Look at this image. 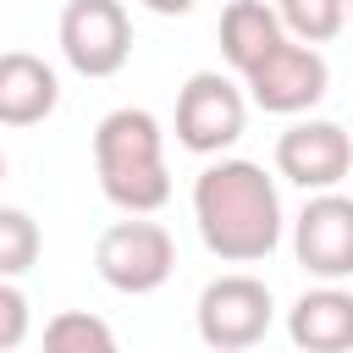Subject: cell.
<instances>
[{
    "label": "cell",
    "instance_id": "1",
    "mask_svg": "<svg viewBox=\"0 0 353 353\" xmlns=\"http://www.w3.org/2000/svg\"><path fill=\"white\" fill-rule=\"evenodd\" d=\"M193 221L215 259H226V265L270 259V248L281 243L276 182L254 160H215L193 182Z\"/></svg>",
    "mask_w": 353,
    "mask_h": 353
},
{
    "label": "cell",
    "instance_id": "2",
    "mask_svg": "<svg viewBox=\"0 0 353 353\" xmlns=\"http://www.w3.org/2000/svg\"><path fill=\"white\" fill-rule=\"evenodd\" d=\"M94 176L99 193L127 215H154L171 199L165 132L143 105H121L94 127Z\"/></svg>",
    "mask_w": 353,
    "mask_h": 353
},
{
    "label": "cell",
    "instance_id": "3",
    "mask_svg": "<svg viewBox=\"0 0 353 353\" xmlns=\"http://www.w3.org/2000/svg\"><path fill=\"white\" fill-rule=\"evenodd\" d=\"M94 270H99L105 287H116V292H127V298H143V292H154V287L171 281V270H176V243H171V232H165L160 221L132 215V221H116V226L99 232V243H94Z\"/></svg>",
    "mask_w": 353,
    "mask_h": 353
},
{
    "label": "cell",
    "instance_id": "4",
    "mask_svg": "<svg viewBox=\"0 0 353 353\" xmlns=\"http://www.w3.org/2000/svg\"><path fill=\"white\" fill-rule=\"evenodd\" d=\"M199 336L210 353H248L254 342H265L270 320H276V298L259 276H215L204 292H199Z\"/></svg>",
    "mask_w": 353,
    "mask_h": 353
},
{
    "label": "cell",
    "instance_id": "5",
    "mask_svg": "<svg viewBox=\"0 0 353 353\" xmlns=\"http://www.w3.org/2000/svg\"><path fill=\"white\" fill-rule=\"evenodd\" d=\"M61 55L83 77H116L132 55V22L121 0H66L61 11Z\"/></svg>",
    "mask_w": 353,
    "mask_h": 353
},
{
    "label": "cell",
    "instance_id": "6",
    "mask_svg": "<svg viewBox=\"0 0 353 353\" xmlns=\"http://www.w3.org/2000/svg\"><path fill=\"white\" fill-rule=\"evenodd\" d=\"M248 99L232 77L221 72H193L176 94V143L193 154H221L243 138Z\"/></svg>",
    "mask_w": 353,
    "mask_h": 353
},
{
    "label": "cell",
    "instance_id": "7",
    "mask_svg": "<svg viewBox=\"0 0 353 353\" xmlns=\"http://www.w3.org/2000/svg\"><path fill=\"white\" fill-rule=\"evenodd\" d=\"M248 99L270 116H303L325 99V83H331V66L314 44H298V39H281L248 77Z\"/></svg>",
    "mask_w": 353,
    "mask_h": 353
},
{
    "label": "cell",
    "instance_id": "8",
    "mask_svg": "<svg viewBox=\"0 0 353 353\" xmlns=\"http://www.w3.org/2000/svg\"><path fill=\"white\" fill-rule=\"evenodd\" d=\"M292 254L325 287L353 276V199L347 193H314L303 204V215L292 221Z\"/></svg>",
    "mask_w": 353,
    "mask_h": 353
},
{
    "label": "cell",
    "instance_id": "9",
    "mask_svg": "<svg viewBox=\"0 0 353 353\" xmlns=\"http://www.w3.org/2000/svg\"><path fill=\"white\" fill-rule=\"evenodd\" d=\"M276 171L303 193H336V182L353 171V138L336 121H292L276 138Z\"/></svg>",
    "mask_w": 353,
    "mask_h": 353
},
{
    "label": "cell",
    "instance_id": "10",
    "mask_svg": "<svg viewBox=\"0 0 353 353\" xmlns=\"http://www.w3.org/2000/svg\"><path fill=\"white\" fill-rule=\"evenodd\" d=\"M61 105V77L28 50L0 55V127H39Z\"/></svg>",
    "mask_w": 353,
    "mask_h": 353
},
{
    "label": "cell",
    "instance_id": "11",
    "mask_svg": "<svg viewBox=\"0 0 353 353\" xmlns=\"http://www.w3.org/2000/svg\"><path fill=\"white\" fill-rule=\"evenodd\" d=\"M287 336L298 353H347L353 347V292L309 287L287 309Z\"/></svg>",
    "mask_w": 353,
    "mask_h": 353
},
{
    "label": "cell",
    "instance_id": "12",
    "mask_svg": "<svg viewBox=\"0 0 353 353\" xmlns=\"http://www.w3.org/2000/svg\"><path fill=\"white\" fill-rule=\"evenodd\" d=\"M281 39H287V28H281L276 6H265V0H232V6L221 11V55H226L232 72H243V77H248Z\"/></svg>",
    "mask_w": 353,
    "mask_h": 353
},
{
    "label": "cell",
    "instance_id": "13",
    "mask_svg": "<svg viewBox=\"0 0 353 353\" xmlns=\"http://www.w3.org/2000/svg\"><path fill=\"white\" fill-rule=\"evenodd\" d=\"M44 353H121L116 331L88 309H61L44 325Z\"/></svg>",
    "mask_w": 353,
    "mask_h": 353
},
{
    "label": "cell",
    "instance_id": "14",
    "mask_svg": "<svg viewBox=\"0 0 353 353\" xmlns=\"http://www.w3.org/2000/svg\"><path fill=\"white\" fill-rule=\"evenodd\" d=\"M276 17L298 44H325L347 28V0H276Z\"/></svg>",
    "mask_w": 353,
    "mask_h": 353
},
{
    "label": "cell",
    "instance_id": "15",
    "mask_svg": "<svg viewBox=\"0 0 353 353\" xmlns=\"http://www.w3.org/2000/svg\"><path fill=\"white\" fill-rule=\"evenodd\" d=\"M39 248H44L39 221L28 210H17V204H0V281H17L22 270H33Z\"/></svg>",
    "mask_w": 353,
    "mask_h": 353
},
{
    "label": "cell",
    "instance_id": "16",
    "mask_svg": "<svg viewBox=\"0 0 353 353\" xmlns=\"http://www.w3.org/2000/svg\"><path fill=\"white\" fill-rule=\"evenodd\" d=\"M28 331H33V309H28L22 287H17V281H0V353L22 347Z\"/></svg>",
    "mask_w": 353,
    "mask_h": 353
},
{
    "label": "cell",
    "instance_id": "17",
    "mask_svg": "<svg viewBox=\"0 0 353 353\" xmlns=\"http://www.w3.org/2000/svg\"><path fill=\"white\" fill-rule=\"evenodd\" d=\"M143 11H154V17H188L199 0H138Z\"/></svg>",
    "mask_w": 353,
    "mask_h": 353
},
{
    "label": "cell",
    "instance_id": "18",
    "mask_svg": "<svg viewBox=\"0 0 353 353\" xmlns=\"http://www.w3.org/2000/svg\"><path fill=\"white\" fill-rule=\"evenodd\" d=\"M0 182H6V154H0Z\"/></svg>",
    "mask_w": 353,
    "mask_h": 353
},
{
    "label": "cell",
    "instance_id": "19",
    "mask_svg": "<svg viewBox=\"0 0 353 353\" xmlns=\"http://www.w3.org/2000/svg\"><path fill=\"white\" fill-rule=\"evenodd\" d=\"M347 17H353V0H347Z\"/></svg>",
    "mask_w": 353,
    "mask_h": 353
}]
</instances>
